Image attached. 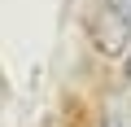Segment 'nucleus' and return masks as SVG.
I'll use <instances>...</instances> for the list:
<instances>
[{"instance_id":"obj_1","label":"nucleus","mask_w":131,"mask_h":127,"mask_svg":"<svg viewBox=\"0 0 131 127\" xmlns=\"http://www.w3.org/2000/svg\"><path fill=\"white\" fill-rule=\"evenodd\" d=\"M122 70H127V83H131V53L122 57Z\"/></svg>"}]
</instances>
